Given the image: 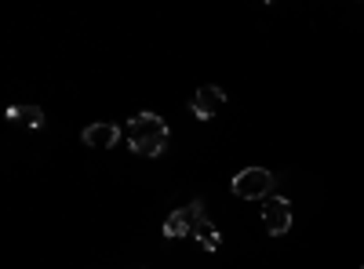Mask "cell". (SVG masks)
<instances>
[{
  "instance_id": "3",
  "label": "cell",
  "mask_w": 364,
  "mask_h": 269,
  "mask_svg": "<svg viewBox=\"0 0 364 269\" xmlns=\"http://www.w3.org/2000/svg\"><path fill=\"white\" fill-rule=\"evenodd\" d=\"M262 226L269 236H284L291 229V204L284 197H266L262 204Z\"/></svg>"
},
{
  "instance_id": "1",
  "label": "cell",
  "mask_w": 364,
  "mask_h": 269,
  "mask_svg": "<svg viewBox=\"0 0 364 269\" xmlns=\"http://www.w3.org/2000/svg\"><path fill=\"white\" fill-rule=\"evenodd\" d=\"M124 138L139 157H161L168 146V124L157 113H139L124 124Z\"/></svg>"
},
{
  "instance_id": "2",
  "label": "cell",
  "mask_w": 364,
  "mask_h": 269,
  "mask_svg": "<svg viewBox=\"0 0 364 269\" xmlns=\"http://www.w3.org/2000/svg\"><path fill=\"white\" fill-rule=\"evenodd\" d=\"M233 193L240 200H266L273 193V175L266 168H245L240 175H233Z\"/></svg>"
},
{
  "instance_id": "7",
  "label": "cell",
  "mask_w": 364,
  "mask_h": 269,
  "mask_svg": "<svg viewBox=\"0 0 364 269\" xmlns=\"http://www.w3.org/2000/svg\"><path fill=\"white\" fill-rule=\"evenodd\" d=\"M193 241H197L204 251H219V248H223V236H219L215 222H211L208 215H200V219L193 222Z\"/></svg>"
},
{
  "instance_id": "6",
  "label": "cell",
  "mask_w": 364,
  "mask_h": 269,
  "mask_svg": "<svg viewBox=\"0 0 364 269\" xmlns=\"http://www.w3.org/2000/svg\"><path fill=\"white\" fill-rule=\"evenodd\" d=\"M117 138H120V128L109 121L84 128V146H91V149H109V146H117Z\"/></svg>"
},
{
  "instance_id": "4",
  "label": "cell",
  "mask_w": 364,
  "mask_h": 269,
  "mask_svg": "<svg viewBox=\"0 0 364 269\" xmlns=\"http://www.w3.org/2000/svg\"><path fill=\"white\" fill-rule=\"evenodd\" d=\"M204 215V204L193 200L190 207H178V212H171L164 219V236L168 241H175V236H193V222Z\"/></svg>"
},
{
  "instance_id": "8",
  "label": "cell",
  "mask_w": 364,
  "mask_h": 269,
  "mask_svg": "<svg viewBox=\"0 0 364 269\" xmlns=\"http://www.w3.org/2000/svg\"><path fill=\"white\" fill-rule=\"evenodd\" d=\"M8 121L26 124V128H44V109L41 106H11L8 109Z\"/></svg>"
},
{
  "instance_id": "5",
  "label": "cell",
  "mask_w": 364,
  "mask_h": 269,
  "mask_svg": "<svg viewBox=\"0 0 364 269\" xmlns=\"http://www.w3.org/2000/svg\"><path fill=\"white\" fill-rule=\"evenodd\" d=\"M223 109H226V92H223V87H215V84L200 87L197 99H193V113H197V121H211V116H219Z\"/></svg>"
},
{
  "instance_id": "9",
  "label": "cell",
  "mask_w": 364,
  "mask_h": 269,
  "mask_svg": "<svg viewBox=\"0 0 364 269\" xmlns=\"http://www.w3.org/2000/svg\"><path fill=\"white\" fill-rule=\"evenodd\" d=\"M360 269H364V265H360Z\"/></svg>"
}]
</instances>
